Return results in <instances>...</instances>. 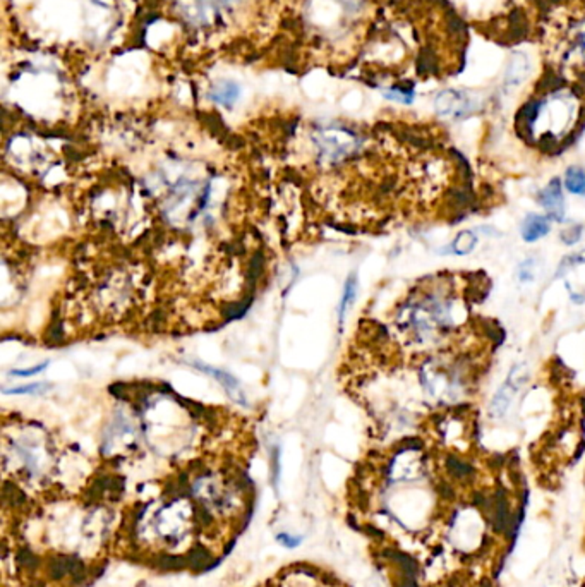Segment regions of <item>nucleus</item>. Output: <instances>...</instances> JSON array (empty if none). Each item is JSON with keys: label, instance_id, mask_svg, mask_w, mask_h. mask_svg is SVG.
<instances>
[{"label": "nucleus", "instance_id": "obj_8", "mask_svg": "<svg viewBox=\"0 0 585 587\" xmlns=\"http://www.w3.org/2000/svg\"><path fill=\"white\" fill-rule=\"evenodd\" d=\"M196 366L199 368L201 371L213 375V378L217 379L218 383H221V386L225 388V392L230 395V399L234 400V402L241 404V406H248V400H246L244 390L241 388V385H239V381L234 378V376L228 375V372H225V371H221V369L203 366V364H196Z\"/></svg>", "mask_w": 585, "mask_h": 587}, {"label": "nucleus", "instance_id": "obj_19", "mask_svg": "<svg viewBox=\"0 0 585 587\" xmlns=\"http://www.w3.org/2000/svg\"><path fill=\"white\" fill-rule=\"evenodd\" d=\"M47 366H48V363L38 364V366L30 368V369H16V371H14V375H17V376H31V375H37V372H41Z\"/></svg>", "mask_w": 585, "mask_h": 587}, {"label": "nucleus", "instance_id": "obj_11", "mask_svg": "<svg viewBox=\"0 0 585 587\" xmlns=\"http://www.w3.org/2000/svg\"><path fill=\"white\" fill-rule=\"evenodd\" d=\"M563 186L573 196H585V168L579 165H572L566 168Z\"/></svg>", "mask_w": 585, "mask_h": 587}, {"label": "nucleus", "instance_id": "obj_4", "mask_svg": "<svg viewBox=\"0 0 585 587\" xmlns=\"http://www.w3.org/2000/svg\"><path fill=\"white\" fill-rule=\"evenodd\" d=\"M428 470V460L419 446H405L390 464V479L393 483H412L419 481Z\"/></svg>", "mask_w": 585, "mask_h": 587}, {"label": "nucleus", "instance_id": "obj_16", "mask_svg": "<svg viewBox=\"0 0 585 587\" xmlns=\"http://www.w3.org/2000/svg\"><path fill=\"white\" fill-rule=\"evenodd\" d=\"M385 97L388 100L400 101V103H412L414 101V91L404 90V88H393V90L385 91Z\"/></svg>", "mask_w": 585, "mask_h": 587}, {"label": "nucleus", "instance_id": "obj_14", "mask_svg": "<svg viewBox=\"0 0 585 587\" xmlns=\"http://www.w3.org/2000/svg\"><path fill=\"white\" fill-rule=\"evenodd\" d=\"M535 273H537V263L534 258H525L519 265L517 270V277L522 283H531L535 280Z\"/></svg>", "mask_w": 585, "mask_h": 587}, {"label": "nucleus", "instance_id": "obj_1", "mask_svg": "<svg viewBox=\"0 0 585 587\" xmlns=\"http://www.w3.org/2000/svg\"><path fill=\"white\" fill-rule=\"evenodd\" d=\"M468 319L467 301L446 277L429 280L408 295L397 309L395 326L410 349L436 352L460 335Z\"/></svg>", "mask_w": 585, "mask_h": 587}, {"label": "nucleus", "instance_id": "obj_17", "mask_svg": "<svg viewBox=\"0 0 585 587\" xmlns=\"http://www.w3.org/2000/svg\"><path fill=\"white\" fill-rule=\"evenodd\" d=\"M277 541L281 544V546L285 548H297L299 544L302 543V537L301 536H294V534H288V533H280L277 536Z\"/></svg>", "mask_w": 585, "mask_h": 587}, {"label": "nucleus", "instance_id": "obj_5", "mask_svg": "<svg viewBox=\"0 0 585 587\" xmlns=\"http://www.w3.org/2000/svg\"><path fill=\"white\" fill-rule=\"evenodd\" d=\"M477 107V100L472 94L460 90H453V88L439 91L435 98V112L439 117L450 119V121L467 117V115L474 114Z\"/></svg>", "mask_w": 585, "mask_h": 587}, {"label": "nucleus", "instance_id": "obj_3", "mask_svg": "<svg viewBox=\"0 0 585 587\" xmlns=\"http://www.w3.org/2000/svg\"><path fill=\"white\" fill-rule=\"evenodd\" d=\"M528 379H531V369H528L527 364L519 363L512 366L510 372L506 375L505 383L496 390L491 402H489L488 412L491 419L499 421L508 414V410L512 409L513 400L527 386Z\"/></svg>", "mask_w": 585, "mask_h": 587}, {"label": "nucleus", "instance_id": "obj_6", "mask_svg": "<svg viewBox=\"0 0 585 587\" xmlns=\"http://www.w3.org/2000/svg\"><path fill=\"white\" fill-rule=\"evenodd\" d=\"M563 189L565 186L562 179L553 177L539 192V205L542 206L551 221H563L566 217V201Z\"/></svg>", "mask_w": 585, "mask_h": 587}, {"label": "nucleus", "instance_id": "obj_18", "mask_svg": "<svg viewBox=\"0 0 585 587\" xmlns=\"http://www.w3.org/2000/svg\"><path fill=\"white\" fill-rule=\"evenodd\" d=\"M41 388H43V385H41V383H33V385L17 386V388L6 390V392H3V393H12V395H26V393H37V392H40Z\"/></svg>", "mask_w": 585, "mask_h": 587}, {"label": "nucleus", "instance_id": "obj_2", "mask_svg": "<svg viewBox=\"0 0 585 587\" xmlns=\"http://www.w3.org/2000/svg\"><path fill=\"white\" fill-rule=\"evenodd\" d=\"M417 378L429 404L453 407L474 388L475 363L465 352L436 350L419 364Z\"/></svg>", "mask_w": 585, "mask_h": 587}, {"label": "nucleus", "instance_id": "obj_12", "mask_svg": "<svg viewBox=\"0 0 585 587\" xmlns=\"http://www.w3.org/2000/svg\"><path fill=\"white\" fill-rule=\"evenodd\" d=\"M355 295H357V279H355V275H350L344 286V295H341L340 308H338V323H340V326L344 325V319L348 308L354 304Z\"/></svg>", "mask_w": 585, "mask_h": 587}, {"label": "nucleus", "instance_id": "obj_9", "mask_svg": "<svg viewBox=\"0 0 585 587\" xmlns=\"http://www.w3.org/2000/svg\"><path fill=\"white\" fill-rule=\"evenodd\" d=\"M210 98L218 105L232 107L241 98V86L234 81H220L210 91Z\"/></svg>", "mask_w": 585, "mask_h": 587}, {"label": "nucleus", "instance_id": "obj_13", "mask_svg": "<svg viewBox=\"0 0 585 587\" xmlns=\"http://www.w3.org/2000/svg\"><path fill=\"white\" fill-rule=\"evenodd\" d=\"M585 265V249L582 251H577V252H570L568 256H565V258L559 261L558 270H556L555 277L556 279H562V277H565L566 273L570 272V270L577 268V266H582Z\"/></svg>", "mask_w": 585, "mask_h": 587}, {"label": "nucleus", "instance_id": "obj_20", "mask_svg": "<svg viewBox=\"0 0 585 587\" xmlns=\"http://www.w3.org/2000/svg\"><path fill=\"white\" fill-rule=\"evenodd\" d=\"M565 286H566V289H568L570 299H572V301L575 302V304H584V302H585V295L582 292H575V290H573V287L570 286L568 282H565Z\"/></svg>", "mask_w": 585, "mask_h": 587}, {"label": "nucleus", "instance_id": "obj_7", "mask_svg": "<svg viewBox=\"0 0 585 587\" xmlns=\"http://www.w3.org/2000/svg\"><path fill=\"white\" fill-rule=\"evenodd\" d=\"M551 232V219L541 213H528L520 223V235L525 242H537Z\"/></svg>", "mask_w": 585, "mask_h": 587}, {"label": "nucleus", "instance_id": "obj_10", "mask_svg": "<svg viewBox=\"0 0 585 587\" xmlns=\"http://www.w3.org/2000/svg\"><path fill=\"white\" fill-rule=\"evenodd\" d=\"M477 246H479L477 234L468 230V228H465V230H460L455 237H453L452 244H450V251H452L455 256H468L470 252H474L475 249H477Z\"/></svg>", "mask_w": 585, "mask_h": 587}, {"label": "nucleus", "instance_id": "obj_15", "mask_svg": "<svg viewBox=\"0 0 585 587\" xmlns=\"http://www.w3.org/2000/svg\"><path fill=\"white\" fill-rule=\"evenodd\" d=\"M582 235H584V225L573 223L563 228L562 234H559V239H562V242L565 246H575L579 244Z\"/></svg>", "mask_w": 585, "mask_h": 587}]
</instances>
